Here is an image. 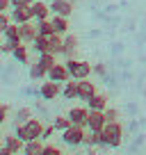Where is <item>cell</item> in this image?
Listing matches in <instances>:
<instances>
[{
	"mask_svg": "<svg viewBox=\"0 0 146 155\" xmlns=\"http://www.w3.org/2000/svg\"><path fill=\"white\" fill-rule=\"evenodd\" d=\"M53 126H55V130L64 132V130H66V128H71L73 123H71V119H68V116H55V121H53Z\"/></svg>",
	"mask_w": 146,
	"mask_h": 155,
	"instance_id": "cell-29",
	"label": "cell"
},
{
	"mask_svg": "<svg viewBox=\"0 0 146 155\" xmlns=\"http://www.w3.org/2000/svg\"><path fill=\"white\" fill-rule=\"evenodd\" d=\"M103 114H105L107 123H110V121H119V110H117V107H105Z\"/></svg>",
	"mask_w": 146,
	"mask_h": 155,
	"instance_id": "cell-30",
	"label": "cell"
},
{
	"mask_svg": "<svg viewBox=\"0 0 146 155\" xmlns=\"http://www.w3.org/2000/svg\"><path fill=\"white\" fill-rule=\"evenodd\" d=\"M87 107H89V110H105V107H107V96H105V94H94V96L91 98H89V101H87Z\"/></svg>",
	"mask_w": 146,
	"mask_h": 155,
	"instance_id": "cell-18",
	"label": "cell"
},
{
	"mask_svg": "<svg viewBox=\"0 0 146 155\" xmlns=\"http://www.w3.org/2000/svg\"><path fill=\"white\" fill-rule=\"evenodd\" d=\"M62 55L66 59L78 55V37L75 34H64V46H62Z\"/></svg>",
	"mask_w": 146,
	"mask_h": 155,
	"instance_id": "cell-10",
	"label": "cell"
},
{
	"mask_svg": "<svg viewBox=\"0 0 146 155\" xmlns=\"http://www.w3.org/2000/svg\"><path fill=\"white\" fill-rule=\"evenodd\" d=\"M123 141V126L119 121L105 123V128L101 130V146L105 148H119Z\"/></svg>",
	"mask_w": 146,
	"mask_h": 155,
	"instance_id": "cell-1",
	"label": "cell"
},
{
	"mask_svg": "<svg viewBox=\"0 0 146 155\" xmlns=\"http://www.w3.org/2000/svg\"><path fill=\"white\" fill-rule=\"evenodd\" d=\"M32 48H34V53H37V55L46 53V50H48V37H44V34H37V39L32 41Z\"/></svg>",
	"mask_w": 146,
	"mask_h": 155,
	"instance_id": "cell-27",
	"label": "cell"
},
{
	"mask_svg": "<svg viewBox=\"0 0 146 155\" xmlns=\"http://www.w3.org/2000/svg\"><path fill=\"white\" fill-rule=\"evenodd\" d=\"M0 155H14V153H12V150H9V148H7V146H5V144H2V146H0Z\"/></svg>",
	"mask_w": 146,
	"mask_h": 155,
	"instance_id": "cell-40",
	"label": "cell"
},
{
	"mask_svg": "<svg viewBox=\"0 0 146 155\" xmlns=\"http://www.w3.org/2000/svg\"><path fill=\"white\" fill-rule=\"evenodd\" d=\"M50 23H53V28H55V32L57 34H68V18L66 16H57V14H53V18H50Z\"/></svg>",
	"mask_w": 146,
	"mask_h": 155,
	"instance_id": "cell-19",
	"label": "cell"
},
{
	"mask_svg": "<svg viewBox=\"0 0 146 155\" xmlns=\"http://www.w3.org/2000/svg\"><path fill=\"white\" fill-rule=\"evenodd\" d=\"M37 23L28 21V23H21V39H23V44H32L34 39H37Z\"/></svg>",
	"mask_w": 146,
	"mask_h": 155,
	"instance_id": "cell-14",
	"label": "cell"
},
{
	"mask_svg": "<svg viewBox=\"0 0 146 155\" xmlns=\"http://www.w3.org/2000/svg\"><path fill=\"white\" fill-rule=\"evenodd\" d=\"M44 139H30L25 141L23 146V155H41V150H44Z\"/></svg>",
	"mask_w": 146,
	"mask_h": 155,
	"instance_id": "cell-16",
	"label": "cell"
},
{
	"mask_svg": "<svg viewBox=\"0 0 146 155\" xmlns=\"http://www.w3.org/2000/svg\"><path fill=\"white\" fill-rule=\"evenodd\" d=\"M85 128L82 126H71L66 128V130L62 132V141L66 146H71V148H75V146H82V139H85Z\"/></svg>",
	"mask_w": 146,
	"mask_h": 155,
	"instance_id": "cell-3",
	"label": "cell"
},
{
	"mask_svg": "<svg viewBox=\"0 0 146 155\" xmlns=\"http://www.w3.org/2000/svg\"><path fill=\"white\" fill-rule=\"evenodd\" d=\"M37 32L44 34V37H50V34H55V28H53V23H50V18L37 21Z\"/></svg>",
	"mask_w": 146,
	"mask_h": 155,
	"instance_id": "cell-28",
	"label": "cell"
},
{
	"mask_svg": "<svg viewBox=\"0 0 146 155\" xmlns=\"http://www.w3.org/2000/svg\"><path fill=\"white\" fill-rule=\"evenodd\" d=\"M62 46H64V37L62 34H50L48 37V50L46 53H50V55H62Z\"/></svg>",
	"mask_w": 146,
	"mask_h": 155,
	"instance_id": "cell-15",
	"label": "cell"
},
{
	"mask_svg": "<svg viewBox=\"0 0 146 155\" xmlns=\"http://www.w3.org/2000/svg\"><path fill=\"white\" fill-rule=\"evenodd\" d=\"M7 116H9V105H5V103H0V126L7 121Z\"/></svg>",
	"mask_w": 146,
	"mask_h": 155,
	"instance_id": "cell-35",
	"label": "cell"
},
{
	"mask_svg": "<svg viewBox=\"0 0 146 155\" xmlns=\"http://www.w3.org/2000/svg\"><path fill=\"white\" fill-rule=\"evenodd\" d=\"M9 7H12V2H9V0H0V12H7Z\"/></svg>",
	"mask_w": 146,
	"mask_h": 155,
	"instance_id": "cell-39",
	"label": "cell"
},
{
	"mask_svg": "<svg viewBox=\"0 0 146 155\" xmlns=\"http://www.w3.org/2000/svg\"><path fill=\"white\" fill-rule=\"evenodd\" d=\"M12 57H14V59H16L18 64H28V62H30V53H28V46H25V44H18V46L14 48V53H12Z\"/></svg>",
	"mask_w": 146,
	"mask_h": 155,
	"instance_id": "cell-23",
	"label": "cell"
},
{
	"mask_svg": "<svg viewBox=\"0 0 146 155\" xmlns=\"http://www.w3.org/2000/svg\"><path fill=\"white\" fill-rule=\"evenodd\" d=\"M14 128H16V130H14V135L18 137L21 141H28V130H25V126H23V123H18V126H14Z\"/></svg>",
	"mask_w": 146,
	"mask_h": 155,
	"instance_id": "cell-34",
	"label": "cell"
},
{
	"mask_svg": "<svg viewBox=\"0 0 146 155\" xmlns=\"http://www.w3.org/2000/svg\"><path fill=\"white\" fill-rule=\"evenodd\" d=\"M64 64H66V68H68V73H71L73 80H85V78H89L94 73V66L89 62H82V59L71 57V59H66Z\"/></svg>",
	"mask_w": 146,
	"mask_h": 155,
	"instance_id": "cell-2",
	"label": "cell"
},
{
	"mask_svg": "<svg viewBox=\"0 0 146 155\" xmlns=\"http://www.w3.org/2000/svg\"><path fill=\"white\" fill-rule=\"evenodd\" d=\"M94 73H96V75H105V73H107V66H105V64H96V66H94Z\"/></svg>",
	"mask_w": 146,
	"mask_h": 155,
	"instance_id": "cell-37",
	"label": "cell"
},
{
	"mask_svg": "<svg viewBox=\"0 0 146 155\" xmlns=\"http://www.w3.org/2000/svg\"><path fill=\"white\" fill-rule=\"evenodd\" d=\"M2 144H5V146H7V148H9V150H12L14 155H18L21 150H23L25 141H21V139H18L16 135H9V137H5V141H2Z\"/></svg>",
	"mask_w": 146,
	"mask_h": 155,
	"instance_id": "cell-21",
	"label": "cell"
},
{
	"mask_svg": "<svg viewBox=\"0 0 146 155\" xmlns=\"http://www.w3.org/2000/svg\"><path fill=\"white\" fill-rule=\"evenodd\" d=\"M68 2H73V5H75V2H78V0H68Z\"/></svg>",
	"mask_w": 146,
	"mask_h": 155,
	"instance_id": "cell-42",
	"label": "cell"
},
{
	"mask_svg": "<svg viewBox=\"0 0 146 155\" xmlns=\"http://www.w3.org/2000/svg\"><path fill=\"white\" fill-rule=\"evenodd\" d=\"M82 146H87V148H96V146H101V132L98 130H89L85 132V139H82Z\"/></svg>",
	"mask_w": 146,
	"mask_h": 155,
	"instance_id": "cell-20",
	"label": "cell"
},
{
	"mask_svg": "<svg viewBox=\"0 0 146 155\" xmlns=\"http://www.w3.org/2000/svg\"><path fill=\"white\" fill-rule=\"evenodd\" d=\"M16 46H18L16 41H7V39H5V41L0 44V50H2L5 55H12V53H14V48H16Z\"/></svg>",
	"mask_w": 146,
	"mask_h": 155,
	"instance_id": "cell-31",
	"label": "cell"
},
{
	"mask_svg": "<svg viewBox=\"0 0 146 155\" xmlns=\"http://www.w3.org/2000/svg\"><path fill=\"white\" fill-rule=\"evenodd\" d=\"M0 146H2V144H0Z\"/></svg>",
	"mask_w": 146,
	"mask_h": 155,
	"instance_id": "cell-44",
	"label": "cell"
},
{
	"mask_svg": "<svg viewBox=\"0 0 146 155\" xmlns=\"http://www.w3.org/2000/svg\"><path fill=\"white\" fill-rule=\"evenodd\" d=\"M53 132H55V126H46V128H44V135H41V139H50V137H53Z\"/></svg>",
	"mask_w": 146,
	"mask_h": 155,
	"instance_id": "cell-38",
	"label": "cell"
},
{
	"mask_svg": "<svg viewBox=\"0 0 146 155\" xmlns=\"http://www.w3.org/2000/svg\"><path fill=\"white\" fill-rule=\"evenodd\" d=\"M62 82H53V80H48V82H44L39 87V96L44 98V101H55L57 96H62Z\"/></svg>",
	"mask_w": 146,
	"mask_h": 155,
	"instance_id": "cell-4",
	"label": "cell"
},
{
	"mask_svg": "<svg viewBox=\"0 0 146 155\" xmlns=\"http://www.w3.org/2000/svg\"><path fill=\"white\" fill-rule=\"evenodd\" d=\"M28 21H34L32 9L30 7H12V23H28Z\"/></svg>",
	"mask_w": 146,
	"mask_h": 155,
	"instance_id": "cell-12",
	"label": "cell"
},
{
	"mask_svg": "<svg viewBox=\"0 0 146 155\" xmlns=\"http://www.w3.org/2000/svg\"><path fill=\"white\" fill-rule=\"evenodd\" d=\"M50 12L57 16H71L73 14V2H68V0H53L50 2Z\"/></svg>",
	"mask_w": 146,
	"mask_h": 155,
	"instance_id": "cell-13",
	"label": "cell"
},
{
	"mask_svg": "<svg viewBox=\"0 0 146 155\" xmlns=\"http://www.w3.org/2000/svg\"><path fill=\"white\" fill-rule=\"evenodd\" d=\"M2 37H5L7 41L23 44V39H21V25H18V23H9V25H7V30L2 32Z\"/></svg>",
	"mask_w": 146,
	"mask_h": 155,
	"instance_id": "cell-17",
	"label": "cell"
},
{
	"mask_svg": "<svg viewBox=\"0 0 146 155\" xmlns=\"http://www.w3.org/2000/svg\"><path fill=\"white\" fill-rule=\"evenodd\" d=\"M0 55H2V50H0Z\"/></svg>",
	"mask_w": 146,
	"mask_h": 155,
	"instance_id": "cell-43",
	"label": "cell"
},
{
	"mask_svg": "<svg viewBox=\"0 0 146 155\" xmlns=\"http://www.w3.org/2000/svg\"><path fill=\"white\" fill-rule=\"evenodd\" d=\"M9 2H12V7H30L34 0H9Z\"/></svg>",
	"mask_w": 146,
	"mask_h": 155,
	"instance_id": "cell-36",
	"label": "cell"
},
{
	"mask_svg": "<svg viewBox=\"0 0 146 155\" xmlns=\"http://www.w3.org/2000/svg\"><path fill=\"white\" fill-rule=\"evenodd\" d=\"M44 78H48V71H46L39 62L30 64V80H34V82H37V80H44Z\"/></svg>",
	"mask_w": 146,
	"mask_h": 155,
	"instance_id": "cell-24",
	"label": "cell"
},
{
	"mask_svg": "<svg viewBox=\"0 0 146 155\" xmlns=\"http://www.w3.org/2000/svg\"><path fill=\"white\" fill-rule=\"evenodd\" d=\"M48 80H53V82H68L71 80V73H68V68H66V64H55L53 68L48 71Z\"/></svg>",
	"mask_w": 146,
	"mask_h": 155,
	"instance_id": "cell-5",
	"label": "cell"
},
{
	"mask_svg": "<svg viewBox=\"0 0 146 155\" xmlns=\"http://www.w3.org/2000/svg\"><path fill=\"white\" fill-rule=\"evenodd\" d=\"M23 126H25V130H28V141H30V139H41L44 128H46L44 123H41L39 119H34V116L30 119V121H25Z\"/></svg>",
	"mask_w": 146,
	"mask_h": 155,
	"instance_id": "cell-9",
	"label": "cell"
},
{
	"mask_svg": "<svg viewBox=\"0 0 146 155\" xmlns=\"http://www.w3.org/2000/svg\"><path fill=\"white\" fill-rule=\"evenodd\" d=\"M30 9H32V16H34V21H46V18H50V5H46V2H41V0H34L32 5H30Z\"/></svg>",
	"mask_w": 146,
	"mask_h": 155,
	"instance_id": "cell-11",
	"label": "cell"
},
{
	"mask_svg": "<svg viewBox=\"0 0 146 155\" xmlns=\"http://www.w3.org/2000/svg\"><path fill=\"white\" fill-rule=\"evenodd\" d=\"M62 96L68 98V101H73V98H78V80H68V82H64V89H62Z\"/></svg>",
	"mask_w": 146,
	"mask_h": 155,
	"instance_id": "cell-22",
	"label": "cell"
},
{
	"mask_svg": "<svg viewBox=\"0 0 146 155\" xmlns=\"http://www.w3.org/2000/svg\"><path fill=\"white\" fill-rule=\"evenodd\" d=\"M66 116L71 119V123H73V126H82V128H87V116H89V107H71Z\"/></svg>",
	"mask_w": 146,
	"mask_h": 155,
	"instance_id": "cell-7",
	"label": "cell"
},
{
	"mask_svg": "<svg viewBox=\"0 0 146 155\" xmlns=\"http://www.w3.org/2000/svg\"><path fill=\"white\" fill-rule=\"evenodd\" d=\"M41 155H64V153H62V150H59L55 144H46L44 150H41Z\"/></svg>",
	"mask_w": 146,
	"mask_h": 155,
	"instance_id": "cell-32",
	"label": "cell"
},
{
	"mask_svg": "<svg viewBox=\"0 0 146 155\" xmlns=\"http://www.w3.org/2000/svg\"><path fill=\"white\" fill-rule=\"evenodd\" d=\"M87 155H98V153H96L94 148H89V153H87Z\"/></svg>",
	"mask_w": 146,
	"mask_h": 155,
	"instance_id": "cell-41",
	"label": "cell"
},
{
	"mask_svg": "<svg viewBox=\"0 0 146 155\" xmlns=\"http://www.w3.org/2000/svg\"><path fill=\"white\" fill-rule=\"evenodd\" d=\"M9 23H12V16H7V12H0V34L7 30Z\"/></svg>",
	"mask_w": 146,
	"mask_h": 155,
	"instance_id": "cell-33",
	"label": "cell"
},
{
	"mask_svg": "<svg viewBox=\"0 0 146 155\" xmlns=\"http://www.w3.org/2000/svg\"><path fill=\"white\" fill-rule=\"evenodd\" d=\"M96 91H98L96 84H94L89 78H85V80H78V98H80V101L87 103V101H89V98H91Z\"/></svg>",
	"mask_w": 146,
	"mask_h": 155,
	"instance_id": "cell-8",
	"label": "cell"
},
{
	"mask_svg": "<svg viewBox=\"0 0 146 155\" xmlns=\"http://www.w3.org/2000/svg\"><path fill=\"white\" fill-rule=\"evenodd\" d=\"M57 55H50V53H41V55H37V62L41 64V66L46 68V71H50V68L55 66V64H57Z\"/></svg>",
	"mask_w": 146,
	"mask_h": 155,
	"instance_id": "cell-25",
	"label": "cell"
},
{
	"mask_svg": "<svg viewBox=\"0 0 146 155\" xmlns=\"http://www.w3.org/2000/svg\"><path fill=\"white\" fill-rule=\"evenodd\" d=\"M105 123H107V119H105V114H103L101 110H89V116H87V128L89 130L101 132L103 128H105Z\"/></svg>",
	"mask_w": 146,
	"mask_h": 155,
	"instance_id": "cell-6",
	"label": "cell"
},
{
	"mask_svg": "<svg viewBox=\"0 0 146 155\" xmlns=\"http://www.w3.org/2000/svg\"><path fill=\"white\" fill-rule=\"evenodd\" d=\"M30 119H32V110H30V107H18L16 114H14V126L25 123V121H30Z\"/></svg>",
	"mask_w": 146,
	"mask_h": 155,
	"instance_id": "cell-26",
	"label": "cell"
}]
</instances>
